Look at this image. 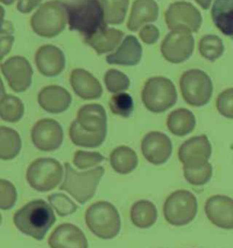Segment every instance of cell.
<instances>
[{
	"mask_svg": "<svg viewBox=\"0 0 233 248\" xmlns=\"http://www.w3.org/2000/svg\"><path fill=\"white\" fill-rule=\"evenodd\" d=\"M4 17H5V9L0 6V35H2L4 32V25H5Z\"/></svg>",
	"mask_w": 233,
	"mask_h": 248,
	"instance_id": "obj_44",
	"label": "cell"
},
{
	"mask_svg": "<svg viewBox=\"0 0 233 248\" xmlns=\"http://www.w3.org/2000/svg\"><path fill=\"white\" fill-rule=\"evenodd\" d=\"M21 138L17 132L7 126H0V159L12 160L20 153Z\"/></svg>",
	"mask_w": 233,
	"mask_h": 248,
	"instance_id": "obj_29",
	"label": "cell"
},
{
	"mask_svg": "<svg viewBox=\"0 0 233 248\" xmlns=\"http://www.w3.org/2000/svg\"><path fill=\"white\" fill-rule=\"evenodd\" d=\"M1 224H2V216L0 214V226H1Z\"/></svg>",
	"mask_w": 233,
	"mask_h": 248,
	"instance_id": "obj_48",
	"label": "cell"
},
{
	"mask_svg": "<svg viewBox=\"0 0 233 248\" xmlns=\"http://www.w3.org/2000/svg\"><path fill=\"white\" fill-rule=\"evenodd\" d=\"M43 0H18L17 8L23 14H28L37 8Z\"/></svg>",
	"mask_w": 233,
	"mask_h": 248,
	"instance_id": "obj_43",
	"label": "cell"
},
{
	"mask_svg": "<svg viewBox=\"0 0 233 248\" xmlns=\"http://www.w3.org/2000/svg\"><path fill=\"white\" fill-rule=\"evenodd\" d=\"M48 199L51 207L55 209V211L59 217L70 216L78 210V205L75 204L69 197H67L65 194H52L49 196Z\"/></svg>",
	"mask_w": 233,
	"mask_h": 248,
	"instance_id": "obj_37",
	"label": "cell"
},
{
	"mask_svg": "<svg viewBox=\"0 0 233 248\" xmlns=\"http://www.w3.org/2000/svg\"><path fill=\"white\" fill-rule=\"evenodd\" d=\"M1 71L8 86L16 93L27 91L33 78V68L28 59L21 56L11 57L1 64Z\"/></svg>",
	"mask_w": 233,
	"mask_h": 248,
	"instance_id": "obj_13",
	"label": "cell"
},
{
	"mask_svg": "<svg viewBox=\"0 0 233 248\" xmlns=\"http://www.w3.org/2000/svg\"><path fill=\"white\" fill-rule=\"evenodd\" d=\"M109 161L113 170L121 175L130 174L138 167L137 154L129 146H120L116 147L110 153Z\"/></svg>",
	"mask_w": 233,
	"mask_h": 248,
	"instance_id": "obj_26",
	"label": "cell"
},
{
	"mask_svg": "<svg viewBox=\"0 0 233 248\" xmlns=\"http://www.w3.org/2000/svg\"><path fill=\"white\" fill-rule=\"evenodd\" d=\"M17 193L14 185L5 179H0V209L9 210L14 207Z\"/></svg>",
	"mask_w": 233,
	"mask_h": 248,
	"instance_id": "obj_38",
	"label": "cell"
},
{
	"mask_svg": "<svg viewBox=\"0 0 233 248\" xmlns=\"http://www.w3.org/2000/svg\"><path fill=\"white\" fill-rule=\"evenodd\" d=\"M32 143L36 148L44 152L56 151L61 146L64 132L61 124L51 118L37 121L31 130Z\"/></svg>",
	"mask_w": 233,
	"mask_h": 248,
	"instance_id": "obj_12",
	"label": "cell"
},
{
	"mask_svg": "<svg viewBox=\"0 0 233 248\" xmlns=\"http://www.w3.org/2000/svg\"><path fill=\"white\" fill-rule=\"evenodd\" d=\"M139 37L145 44H155L160 37V31L153 25L145 26L139 31Z\"/></svg>",
	"mask_w": 233,
	"mask_h": 248,
	"instance_id": "obj_41",
	"label": "cell"
},
{
	"mask_svg": "<svg viewBox=\"0 0 233 248\" xmlns=\"http://www.w3.org/2000/svg\"><path fill=\"white\" fill-rule=\"evenodd\" d=\"M172 143L161 132H150L141 141V152L146 160L160 166L166 163L172 153Z\"/></svg>",
	"mask_w": 233,
	"mask_h": 248,
	"instance_id": "obj_15",
	"label": "cell"
},
{
	"mask_svg": "<svg viewBox=\"0 0 233 248\" xmlns=\"http://www.w3.org/2000/svg\"><path fill=\"white\" fill-rule=\"evenodd\" d=\"M50 248H88L87 238L82 230L72 224L58 226L49 238Z\"/></svg>",
	"mask_w": 233,
	"mask_h": 248,
	"instance_id": "obj_19",
	"label": "cell"
},
{
	"mask_svg": "<svg viewBox=\"0 0 233 248\" xmlns=\"http://www.w3.org/2000/svg\"><path fill=\"white\" fill-rule=\"evenodd\" d=\"M70 85L76 95L84 100L98 99L103 94V88L92 74L82 68H76L70 74Z\"/></svg>",
	"mask_w": 233,
	"mask_h": 248,
	"instance_id": "obj_20",
	"label": "cell"
},
{
	"mask_svg": "<svg viewBox=\"0 0 233 248\" xmlns=\"http://www.w3.org/2000/svg\"><path fill=\"white\" fill-rule=\"evenodd\" d=\"M160 50L167 61L181 64L191 57L194 50V38L188 31L173 30L162 41Z\"/></svg>",
	"mask_w": 233,
	"mask_h": 248,
	"instance_id": "obj_11",
	"label": "cell"
},
{
	"mask_svg": "<svg viewBox=\"0 0 233 248\" xmlns=\"http://www.w3.org/2000/svg\"><path fill=\"white\" fill-rule=\"evenodd\" d=\"M181 91L184 100L192 107H203L211 100L213 86L210 77L202 70L189 69L181 78Z\"/></svg>",
	"mask_w": 233,
	"mask_h": 248,
	"instance_id": "obj_9",
	"label": "cell"
},
{
	"mask_svg": "<svg viewBox=\"0 0 233 248\" xmlns=\"http://www.w3.org/2000/svg\"><path fill=\"white\" fill-rule=\"evenodd\" d=\"M65 5L69 30L84 38L108 28L100 0H71Z\"/></svg>",
	"mask_w": 233,
	"mask_h": 248,
	"instance_id": "obj_2",
	"label": "cell"
},
{
	"mask_svg": "<svg viewBox=\"0 0 233 248\" xmlns=\"http://www.w3.org/2000/svg\"><path fill=\"white\" fill-rule=\"evenodd\" d=\"M185 179L195 186H204L211 180L212 176V167L208 162L200 168H183Z\"/></svg>",
	"mask_w": 233,
	"mask_h": 248,
	"instance_id": "obj_35",
	"label": "cell"
},
{
	"mask_svg": "<svg viewBox=\"0 0 233 248\" xmlns=\"http://www.w3.org/2000/svg\"><path fill=\"white\" fill-rule=\"evenodd\" d=\"M77 122L81 128L90 133H107L106 110L99 104H88L80 108Z\"/></svg>",
	"mask_w": 233,
	"mask_h": 248,
	"instance_id": "obj_21",
	"label": "cell"
},
{
	"mask_svg": "<svg viewBox=\"0 0 233 248\" xmlns=\"http://www.w3.org/2000/svg\"><path fill=\"white\" fill-rule=\"evenodd\" d=\"M111 112L119 117H131L134 110V102L131 95L127 93H116L109 101Z\"/></svg>",
	"mask_w": 233,
	"mask_h": 248,
	"instance_id": "obj_34",
	"label": "cell"
},
{
	"mask_svg": "<svg viewBox=\"0 0 233 248\" xmlns=\"http://www.w3.org/2000/svg\"><path fill=\"white\" fill-rule=\"evenodd\" d=\"M13 222L21 233L36 240H42L55 224L56 217L50 204L42 199H36L16 212Z\"/></svg>",
	"mask_w": 233,
	"mask_h": 248,
	"instance_id": "obj_1",
	"label": "cell"
},
{
	"mask_svg": "<svg viewBox=\"0 0 233 248\" xmlns=\"http://www.w3.org/2000/svg\"><path fill=\"white\" fill-rule=\"evenodd\" d=\"M199 51L204 59L214 62L222 56L224 45L218 36L206 35L199 42Z\"/></svg>",
	"mask_w": 233,
	"mask_h": 248,
	"instance_id": "obj_33",
	"label": "cell"
},
{
	"mask_svg": "<svg viewBox=\"0 0 233 248\" xmlns=\"http://www.w3.org/2000/svg\"><path fill=\"white\" fill-rule=\"evenodd\" d=\"M69 138L75 146L95 148L104 143L107 133H90L80 127L77 120H74L68 129Z\"/></svg>",
	"mask_w": 233,
	"mask_h": 248,
	"instance_id": "obj_30",
	"label": "cell"
},
{
	"mask_svg": "<svg viewBox=\"0 0 233 248\" xmlns=\"http://www.w3.org/2000/svg\"><path fill=\"white\" fill-rule=\"evenodd\" d=\"M216 107L220 115L233 119V88H228L218 95Z\"/></svg>",
	"mask_w": 233,
	"mask_h": 248,
	"instance_id": "obj_40",
	"label": "cell"
},
{
	"mask_svg": "<svg viewBox=\"0 0 233 248\" xmlns=\"http://www.w3.org/2000/svg\"><path fill=\"white\" fill-rule=\"evenodd\" d=\"M142 57V47L134 36L125 37L123 42L115 53L107 57V62L110 65L135 66L139 63Z\"/></svg>",
	"mask_w": 233,
	"mask_h": 248,
	"instance_id": "obj_22",
	"label": "cell"
},
{
	"mask_svg": "<svg viewBox=\"0 0 233 248\" xmlns=\"http://www.w3.org/2000/svg\"><path fill=\"white\" fill-rule=\"evenodd\" d=\"M211 17L216 28L224 36L233 39V0H215Z\"/></svg>",
	"mask_w": 233,
	"mask_h": 248,
	"instance_id": "obj_24",
	"label": "cell"
},
{
	"mask_svg": "<svg viewBox=\"0 0 233 248\" xmlns=\"http://www.w3.org/2000/svg\"><path fill=\"white\" fill-rule=\"evenodd\" d=\"M195 1L201 8L206 10V9L210 8L212 0H195Z\"/></svg>",
	"mask_w": 233,
	"mask_h": 248,
	"instance_id": "obj_45",
	"label": "cell"
},
{
	"mask_svg": "<svg viewBox=\"0 0 233 248\" xmlns=\"http://www.w3.org/2000/svg\"><path fill=\"white\" fill-rule=\"evenodd\" d=\"M15 37L13 32H7L2 34L0 37V61L11 51L14 45Z\"/></svg>",
	"mask_w": 233,
	"mask_h": 248,
	"instance_id": "obj_42",
	"label": "cell"
},
{
	"mask_svg": "<svg viewBox=\"0 0 233 248\" xmlns=\"http://www.w3.org/2000/svg\"><path fill=\"white\" fill-rule=\"evenodd\" d=\"M123 36L122 31L107 28L90 37L84 38V41L99 55H102L115 49L117 45L120 43Z\"/></svg>",
	"mask_w": 233,
	"mask_h": 248,
	"instance_id": "obj_25",
	"label": "cell"
},
{
	"mask_svg": "<svg viewBox=\"0 0 233 248\" xmlns=\"http://www.w3.org/2000/svg\"><path fill=\"white\" fill-rule=\"evenodd\" d=\"M67 24L65 3L52 0L39 6L31 16L30 26L37 36L51 38L61 34Z\"/></svg>",
	"mask_w": 233,
	"mask_h": 248,
	"instance_id": "obj_3",
	"label": "cell"
},
{
	"mask_svg": "<svg viewBox=\"0 0 233 248\" xmlns=\"http://www.w3.org/2000/svg\"><path fill=\"white\" fill-rule=\"evenodd\" d=\"M37 102L45 111L51 114H60L69 108L72 96L66 88L53 85L40 90Z\"/></svg>",
	"mask_w": 233,
	"mask_h": 248,
	"instance_id": "obj_18",
	"label": "cell"
},
{
	"mask_svg": "<svg viewBox=\"0 0 233 248\" xmlns=\"http://www.w3.org/2000/svg\"><path fill=\"white\" fill-rule=\"evenodd\" d=\"M35 63L41 75L48 78L58 77L65 69V55L56 46L44 45L36 51Z\"/></svg>",
	"mask_w": 233,
	"mask_h": 248,
	"instance_id": "obj_16",
	"label": "cell"
},
{
	"mask_svg": "<svg viewBox=\"0 0 233 248\" xmlns=\"http://www.w3.org/2000/svg\"><path fill=\"white\" fill-rule=\"evenodd\" d=\"M104 159L105 157L100 153L79 150L74 155L73 164L80 169H87L99 165Z\"/></svg>",
	"mask_w": 233,
	"mask_h": 248,
	"instance_id": "obj_39",
	"label": "cell"
},
{
	"mask_svg": "<svg viewBox=\"0 0 233 248\" xmlns=\"http://www.w3.org/2000/svg\"><path fill=\"white\" fill-rule=\"evenodd\" d=\"M141 99L147 109L159 114L174 106L178 94L171 80L164 77H154L146 81Z\"/></svg>",
	"mask_w": 233,
	"mask_h": 248,
	"instance_id": "obj_6",
	"label": "cell"
},
{
	"mask_svg": "<svg viewBox=\"0 0 233 248\" xmlns=\"http://www.w3.org/2000/svg\"><path fill=\"white\" fill-rule=\"evenodd\" d=\"M205 214L214 226L233 229V199L226 196H213L205 204Z\"/></svg>",
	"mask_w": 233,
	"mask_h": 248,
	"instance_id": "obj_17",
	"label": "cell"
},
{
	"mask_svg": "<svg viewBox=\"0 0 233 248\" xmlns=\"http://www.w3.org/2000/svg\"><path fill=\"white\" fill-rule=\"evenodd\" d=\"M6 95H7V94H6V89H5V87H4L3 81H2L1 78H0V102L5 98Z\"/></svg>",
	"mask_w": 233,
	"mask_h": 248,
	"instance_id": "obj_46",
	"label": "cell"
},
{
	"mask_svg": "<svg viewBox=\"0 0 233 248\" xmlns=\"http://www.w3.org/2000/svg\"><path fill=\"white\" fill-rule=\"evenodd\" d=\"M158 212L155 204L148 200H139L131 206V219L138 228H150L156 223Z\"/></svg>",
	"mask_w": 233,
	"mask_h": 248,
	"instance_id": "obj_28",
	"label": "cell"
},
{
	"mask_svg": "<svg viewBox=\"0 0 233 248\" xmlns=\"http://www.w3.org/2000/svg\"><path fill=\"white\" fill-rule=\"evenodd\" d=\"M25 113V107L21 100L13 95H7L0 102V118L8 123L20 121Z\"/></svg>",
	"mask_w": 233,
	"mask_h": 248,
	"instance_id": "obj_32",
	"label": "cell"
},
{
	"mask_svg": "<svg viewBox=\"0 0 233 248\" xmlns=\"http://www.w3.org/2000/svg\"><path fill=\"white\" fill-rule=\"evenodd\" d=\"M195 125L196 118L191 111L186 108L174 110L167 117V128L177 137H185L193 131Z\"/></svg>",
	"mask_w": 233,
	"mask_h": 248,
	"instance_id": "obj_27",
	"label": "cell"
},
{
	"mask_svg": "<svg viewBox=\"0 0 233 248\" xmlns=\"http://www.w3.org/2000/svg\"><path fill=\"white\" fill-rule=\"evenodd\" d=\"M16 0H0V3L6 5V6H11Z\"/></svg>",
	"mask_w": 233,
	"mask_h": 248,
	"instance_id": "obj_47",
	"label": "cell"
},
{
	"mask_svg": "<svg viewBox=\"0 0 233 248\" xmlns=\"http://www.w3.org/2000/svg\"><path fill=\"white\" fill-rule=\"evenodd\" d=\"M159 16V6L154 0H135L128 21V29L137 31L146 23L154 22Z\"/></svg>",
	"mask_w": 233,
	"mask_h": 248,
	"instance_id": "obj_23",
	"label": "cell"
},
{
	"mask_svg": "<svg viewBox=\"0 0 233 248\" xmlns=\"http://www.w3.org/2000/svg\"><path fill=\"white\" fill-rule=\"evenodd\" d=\"M197 198L187 190H178L167 197L163 206L164 217L168 224L186 226L196 217Z\"/></svg>",
	"mask_w": 233,
	"mask_h": 248,
	"instance_id": "obj_8",
	"label": "cell"
},
{
	"mask_svg": "<svg viewBox=\"0 0 233 248\" xmlns=\"http://www.w3.org/2000/svg\"><path fill=\"white\" fill-rule=\"evenodd\" d=\"M87 228L101 239H112L120 232L121 220L116 207L109 202L91 204L85 214Z\"/></svg>",
	"mask_w": 233,
	"mask_h": 248,
	"instance_id": "obj_5",
	"label": "cell"
},
{
	"mask_svg": "<svg viewBox=\"0 0 233 248\" xmlns=\"http://www.w3.org/2000/svg\"><path fill=\"white\" fill-rule=\"evenodd\" d=\"M104 82L109 92L115 94L127 90L131 86L130 78L125 74L116 69H109L105 74Z\"/></svg>",
	"mask_w": 233,
	"mask_h": 248,
	"instance_id": "obj_36",
	"label": "cell"
},
{
	"mask_svg": "<svg viewBox=\"0 0 233 248\" xmlns=\"http://www.w3.org/2000/svg\"><path fill=\"white\" fill-rule=\"evenodd\" d=\"M178 155L183 168H200L209 162L211 143L205 135L191 138L182 144Z\"/></svg>",
	"mask_w": 233,
	"mask_h": 248,
	"instance_id": "obj_14",
	"label": "cell"
},
{
	"mask_svg": "<svg viewBox=\"0 0 233 248\" xmlns=\"http://www.w3.org/2000/svg\"><path fill=\"white\" fill-rule=\"evenodd\" d=\"M64 169L58 160L51 157H41L29 166L26 178L29 186L44 193L55 189L63 178Z\"/></svg>",
	"mask_w": 233,
	"mask_h": 248,
	"instance_id": "obj_7",
	"label": "cell"
},
{
	"mask_svg": "<svg viewBox=\"0 0 233 248\" xmlns=\"http://www.w3.org/2000/svg\"><path fill=\"white\" fill-rule=\"evenodd\" d=\"M165 20L167 28L171 31L182 30L195 33L200 29L202 16L191 3L178 1L167 8L165 13Z\"/></svg>",
	"mask_w": 233,
	"mask_h": 248,
	"instance_id": "obj_10",
	"label": "cell"
},
{
	"mask_svg": "<svg viewBox=\"0 0 233 248\" xmlns=\"http://www.w3.org/2000/svg\"><path fill=\"white\" fill-rule=\"evenodd\" d=\"M107 24L119 25L127 15L130 0H100Z\"/></svg>",
	"mask_w": 233,
	"mask_h": 248,
	"instance_id": "obj_31",
	"label": "cell"
},
{
	"mask_svg": "<svg viewBox=\"0 0 233 248\" xmlns=\"http://www.w3.org/2000/svg\"><path fill=\"white\" fill-rule=\"evenodd\" d=\"M104 173L105 170L102 167L78 172L69 163H66L65 177L59 188L69 194L80 204H85L94 197Z\"/></svg>",
	"mask_w": 233,
	"mask_h": 248,
	"instance_id": "obj_4",
	"label": "cell"
}]
</instances>
